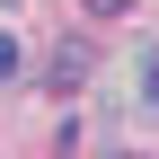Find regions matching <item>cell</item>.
I'll list each match as a JSON object with an SVG mask.
<instances>
[{"label":"cell","mask_w":159,"mask_h":159,"mask_svg":"<svg viewBox=\"0 0 159 159\" xmlns=\"http://www.w3.org/2000/svg\"><path fill=\"white\" fill-rule=\"evenodd\" d=\"M89 62H97V53H89V44L71 35V44H53V62H44V80H53V89H80V80H89Z\"/></svg>","instance_id":"cell-1"},{"label":"cell","mask_w":159,"mask_h":159,"mask_svg":"<svg viewBox=\"0 0 159 159\" xmlns=\"http://www.w3.org/2000/svg\"><path fill=\"white\" fill-rule=\"evenodd\" d=\"M0 80H18V35H0Z\"/></svg>","instance_id":"cell-2"},{"label":"cell","mask_w":159,"mask_h":159,"mask_svg":"<svg viewBox=\"0 0 159 159\" xmlns=\"http://www.w3.org/2000/svg\"><path fill=\"white\" fill-rule=\"evenodd\" d=\"M89 9H97V18H124V9H133V0H89Z\"/></svg>","instance_id":"cell-3"},{"label":"cell","mask_w":159,"mask_h":159,"mask_svg":"<svg viewBox=\"0 0 159 159\" xmlns=\"http://www.w3.org/2000/svg\"><path fill=\"white\" fill-rule=\"evenodd\" d=\"M142 89H150V106H159V62H142Z\"/></svg>","instance_id":"cell-4"}]
</instances>
